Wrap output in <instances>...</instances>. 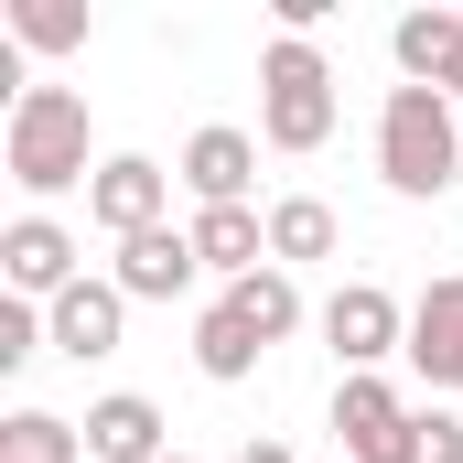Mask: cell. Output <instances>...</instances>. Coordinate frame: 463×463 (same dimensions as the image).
<instances>
[{
    "mask_svg": "<svg viewBox=\"0 0 463 463\" xmlns=\"http://www.w3.org/2000/svg\"><path fill=\"white\" fill-rule=\"evenodd\" d=\"M162 410L140 399V388H109L98 410H87V463H162Z\"/></svg>",
    "mask_w": 463,
    "mask_h": 463,
    "instance_id": "cell-12",
    "label": "cell"
},
{
    "mask_svg": "<svg viewBox=\"0 0 463 463\" xmlns=\"http://www.w3.org/2000/svg\"><path fill=\"white\" fill-rule=\"evenodd\" d=\"M442 98H453V109H463V54H453V65H442Z\"/></svg>",
    "mask_w": 463,
    "mask_h": 463,
    "instance_id": "cell-23",
    "label": "cell"
},
{
    "mask_svg": "<svg viewBox=\"0 0 463 463\" xmlns=\"http://www.w3.org/2000/svg\"><path fill=\"white\" fill-rule=\"evenodd\" d=\"M388 54H399V87H442V65L463 54V11H399Z\"/></svg>",
    "mask_w": 463,
    "mask_h": 463,
    "instance_id": "cell-14",
    "label": "cell"
},
{
    "mask_svg": "<svg viewBox=\"0 0 463 463\" xmlns=\"http://www.w3.org/2000/svg\"><path fill=\"white\" fill-rule=\"evenodd\" d=\"M259 335H248V313H237V302H216V313H205V324H194V366H205V377H216V388H237V377H248V366H259Z\"/></svg>",
    "mask_w": 463,
    "mask_h": 463,
    "instance_id": "cell-16",
    "label": "cell"
},
{
    "mask_svg": "<svg viewBox=\"0 0 463 463\" xmlns=\"http://www.w3.org/2000/svg\"><path fill=\"white\" fill-rule=\"evenodd\" d=\"M11 43H33V54H76V43H87V11H76V0H11Z\"/></svg>",
    "mask_w": 463,
    "mask_h": 463,
    "instance_id": "cell-19",
    "label": "cell"
},
{
    "mask_svg": "<svg viewBox=\"0 0 463 463\" xmlns=\"http://www.w3.org/2000/svg\"><path fill=\"white\" fill-rule=\"evenodd\" d=\"M377 173L410 205H431V194L463 184V118H453L442 87H388V109H377Z\"/></svg>",
    "mask_w": 463,
    "mask_h": 463,
    "instance_id": "cell-1",
    "label": "cell"
},
{
    "mask_svg": "<svg viewBox=\"0 0 463 463\" xmlns=\"http://www.w3.org/2000/svg\"><path fill=\"white\" fill-rule=\"evenodd\" d=\"M420 410L388 388V377H345L335 388V442H345V463H420V431H410Z\"/></svg>",
    "mask_w": 463,
    "mask_h": 463,
    "instance_id": "cell-4",
    "label": "cell"
},
{
    "mask_svg": "<svg viewBox=\"0 0 463 463\" xmlns=\"http://www.w3.org/2000/svg\"><path fill=\"white\" fill-rule=\"evenodd\" d=\"M0 173L22 194H65V184H98L87 173V98L76 87H33L0 109Z\"/></svg>",
    "mask_w": 463,
    "mask_h": 463,
    "instance_id": "cell-2",
    "label": "cell"
},
{
    "mask_svg": "<svg viewBox=\"0 0 463 463\" xmlns=\"http://www.w3.org/2000/svg\"><path fill=\"white\" fill-rule=\"evenodd\" d=\"M259 140L269 151H324L335 140V65L291 33L259 54Z\"/></svg>",
    "mask_w": 463,
    "mask_h": 463,
    "instance_id": "cell-3",
    "label": "cell"
},
{
    "mask_svg": "<svg viewBox=\"0 0 463 463\" xmlns=\"http://www.w3.org/2000/svg\"><path fill=\"white\" fill-rule=\"evenodd\" d=\"M335 205L324 194H280L269 205V269H302V259H335Z\"/></svg>",
    "mask_w": 463,
    "mask_h": 463,
    "instance_id": "cell-15",
    "label": "cell"
},
{
    "mask_svg": "<svg viewBox=\"0 0 463 463\" xmlns=\"http://www.w3.org/2000/svg\"><path fill=\"white\" fill-rule=\"evenodd\" d=\"M162 463H184V453H162Z\"/></svg>",
    "mask_w": 463,
    "mask_h": 463,
    "instance_id": "cell-24",
    "label": "cell"
},
{
    "mask_svg": "<svg viewBox=\"0 0 463 463\" xmlns=\"http://www.w3.org/2000/svg\"><path fill=\"white\" fill-rule=\"evenodd\" d=\"M248 184H259V140H248V129L216 118V129L184 140V194H194V205H248Z\"/></svg>",
    "mask_w": 463,
    "mask_h": 463,
    "instance_id": "cell-11",
    "label": "cell"
},
{
    "mask_svg": "<svg viewBox=\"0 0 463 463\" xmlns=\"http://www.w3.org/2000/svg\"><path fill=\"white\" fill-rule=\"evenodd\" d=\"M43 345H54V335H43V313H33V302H0V366H33Z\"/></svg>",
    "mask_w": 463,
    "mask_h": 463,
    "instance_id": "cell-20",
    "label": "cell"
},
{
    "mask_svg": "<svg viewBox=\"0 0 463 463\" xmlns=\"http://www.w3.org/2000/svg\"><path fill=\"white\" fill-rule=\"evenodd\" d=\"M194 259L227 269V291L259 280V269H269V216H248V205H194Z\"/></svg>",
    "mask_w": 463,
    "mask_h": 463,
    "instance_id": "cell-13",
    "label": "cell"
},
{
    "mask_svg": "<svg viewBox=\"0 0 463 463\" xmlns=\"http://www.w3.org/2000/svg\"><path fill=\"white\" fill-rule=\"evenodd\" d=\"M227 463H291V442H237Z\"/></svg>",
    "mask_w": 463,
    "mask_h": 463,
    "instance_id": "cell-22",
    "label": "cell"
},
{
    "mask_svg": "<svg viewBox=\"0 0 463 463\" xmlns=\"http://www.w3.org/2000/svg\"><path fill=\"white\" fill-rule=\"evenodd\" d=\"M194 269H205V259H194V227H151V237H129V248H118V291H129V302H184V291H194Z\"/></svg>",
    "mask_w": 463,
    "mask_h": 463,
    "instance_id": "cell-10",
    "label": "cell"
},
{
    "mask_svg": "<svg viewBox=\"0 0 463 463\" xmlns=\"http://www.w3.org/2000/svg\"><path fill=\"white\" fill-rule=\"evenodd\" d=\"M410 366L431 388H463V269H442L420 302H410Z\"/></svg>",
    "mask_w": 463,
    "mask_h": 463,
    "instance_id": "cell-9",
    "label": "cell"
},
{
    "mask_svg": "<svg viewBox=\"0 0 463 463\" xmlns=\"http://www.w3.org/2000/svg\"><path fill=\"white\" fill-rule=\"evenodd\" d=\"M324 345L345 355V377H377L388 355H410V313H399L377 280H345V291L324 302Z\"/></svg>",
    "mask_w": 463,
    "mask_h": 463,
    "instance_id": "cell-5",
    "label": "cell"
},
{
    "mask_svg": "<svg viewBox=\"0 0 463 463\" xmlns=\"http://www.w3.org/2000/svg\"><path fill=\"white\" fill-rule=\"evenodd\" d=\"M227 302L248 313V335H259V345H280V335H302V291H291V269H259V280H237Z\"/></svg>",
    "mask_w": 463,
    "mask_h": 463,
    "instance_id": "cell-18",
    "label": "cell"
},
{
    "mask_svg": "<svg viewBox=\"0 0 463 463\" xmlns=\"http://www.w3.org/2000/svg\"><path fill=\"white\" fill-rule=\"evenodd\" d=\"M0 280H11V302H54V291H76L87 269H76V237L54 227V216H11V227H0Z\"/></svg>",
    "mask_w": 463,
    "mask_h": 463,
    "instance_id": "cell-7",
    "label": "cell"
},
{
    "mask_svg": "<svg viewBox=\"0 0 463 463\" xmlns=\"http://www.w3.org/2000/svg\"><path fill=\"white\" fill-rule=\"evenodd\" d=\"M410 431H420V463H463V410H442V399H431Z\"/></svg>",
    "mask_w": 463,
    "mask_h": 463,
    "instance_id": "cell-21",
    "label": "cell"
},
{
    "mask_svg": "<svg viewBox=\"0 0 463 463\" xmlns=\"http://www.w3.org/2000/svg\"><path fill=\"white\" fill-rule=\"evenodd\" d=\"M162 205H173V173H162V162H140V151H109V162H98V184H87V216H98L118 248L162 227Z\"/></svg>",
    "mask_w": 463,
    "mask_h": 463,
    "instance_id": "cell-6",
    "label": "cell"
},
{
    "mask_svg": "<svg viewBox=\"0 0 463 463\" xmlns=\"http://www.w3.org/2000/svg\"><path fill=\"white\" fill-rule=\"evenodd\" d=\"M0 463H87V431L54 410H11L0 420Z\"/></svg>",
    "mask_w": 463,
    "mask_h": 463,
    "instance_id": "cell-17",
    "label": "cell"
},
{
    "mask_svg": "<svg viewBox=\"0 0 463 463\" xmlns=\"http://www.w3.org/2000/svg\"><path fill=\"white\" fill-rule=\"evenodd\" d=\"M118 324H129V291L118 280H76V291H54L43 302V335H54V355H118Z\"/></svg>",
    "mask_w": 463,
    "mask_h": 463,
    "instance_id": "cell-8",
    "label": "cell"
}]
</instances>
